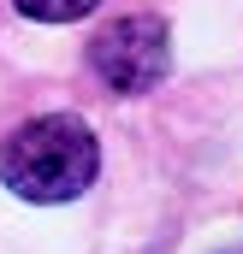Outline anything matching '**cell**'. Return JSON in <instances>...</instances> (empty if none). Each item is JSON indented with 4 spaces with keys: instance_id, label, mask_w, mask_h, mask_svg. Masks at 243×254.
<instances>
[{
    "instance_id": "6da1fadb",
    "label": "cell",
    "mask_w": 243,
    "mask_h": 254,
    "mask_svg": "<svg viewBox=\"0 0 243 254\" xmlns=\"http://www.w3.org/2000/svg\"><path fill=\"white\" fill-rule=\"evenodd\" d=\"M95 172H101V148L89 125L71 113L24 119L0 148V178L24 201H71L95 184Z\"/></svg>"
},
{
    "instance_id": "7a4b0ae2",
    "label": "cell",
    "mask_w": 243,
    "mask_h": 254,
    "mask_svg": "<svg viewBox=\"0 0 243 254\" xmlns=\"http://www.w3.org/2000/svg\"><path fill=\"white\" fill-rule=\"evenodd\" d=\"M166 65H172L166 24L148 18V12L113 18V24L89 42V71H95L113 95H148V89H160Z\"/></svg>"
},
{
    "instance_id": "277c9868",
    "label": "cell",
    "mask_w": 243,
    "mask_h": 254,
    "mask_svg": "<svg viewBox=\"0 0 243 254\" xmlns=\"http://www.w3.org/2000/svg\"><path fill=\"white\" fill-rule=\"evenodd\" d=\"M226 254H243V249H226Z\"/></svg>"
},
{
    "instance_id": "3957f363",
    "label": "cell",
    "mask_w": 243,
    "mask_h": 254,
    "mask_svg": "<svg viewBox=\"0 0 243 254\" xmlns=\"http://www.w3.org/2000/svg\"><path fill=\"white\" fill-rule=\"evenodd\" d=\"M101 0H18V12L24 18H36V24H71V18H83V12H95Z\"/></svg>"
}]
</instances>
